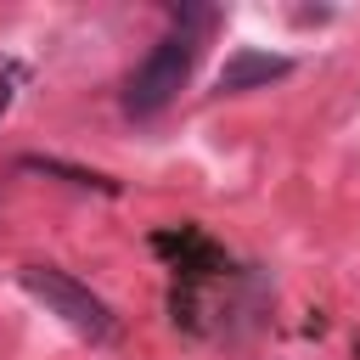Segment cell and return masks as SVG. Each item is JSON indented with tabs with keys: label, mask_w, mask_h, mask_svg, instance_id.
I'll list each match as a JSON object with an SVG mask.
<instances>
[{
	"label": "cell",
	"mask_w": 360,
	"mask_h": 360,
	"mask_svg": "<svg viewBox=\"0 0 360 360\" xmlns=\"http://www.w3.org/2000/svg\"><path fill=\"white\" fill-rule=\"evenodd\" d=\"M152 248L169 259V270H174L180 287H197V281H219V276H231L225 248H214V242H208L202 231H191V225H180V231H158Z\"/></svg>",
	"instance_id": "3"
},
{
	"label": "cell",
	"mask_w": 360,
	"mask_h": 360,
	"mask_svg": "<svg viewBox=\"0 0 360 360\" xmlns=\"http://www.w3.org/2000/svg\"><path fill=\"white\" fill-rule=\"evenodd\" d=\"M197 51H202V34L169 28V34L135 62V73H129V84H124V112H129V118H158V112L186 90V79H191V68H197Z\"/></svg>",
	"instance_id": "1"
},
{
	"label": "cell",
	"mask_w": 360,
	"mask_h": 360,
	"mask_svg": "<svg viewBox=\"0 0 360 360\" xmlns=\"http://www.w3.org/2000/svg\"><path fill=\"white\" fill-rule=\"evenodd\" d=\"M6 107H11V73H0V118H6Z\"/></svg>",
	"instance_id": "6"
},
{
	"label": "cell",
	"mask_w": 360,
	"mask_h": 360,
	"mask_svg": "<svg viewBox=\"0 0 360 360\" xmlns=\"http://www.w3.org/2000/svg\"><path fill=\"white\" fill-rule=\"evenodd\" d=\"M292 73V56H276V51H231L225 56V68H219V79H214V90L219 96H242V90H259V84H276V79H287Z\"/></svg>",
	"instance_id": "4"
},
{
	"label": "cell",
	"mask_w": 360,
	"mask_h": 360,
	"mask_svg": "<svg viewBox=\"0 0 360 360\" xmlns=\"http://www.w3.org/2000/svg\"><path fill=\"white\" fill-rule=\"evenodd\" d=\"M17 281H22V292H28V298H39L51 315H62L79 338H90V343H112V338H118L112 309H107L84 281H73L68 270H56V264H22V270H17Z\"/></svg>",
	"instance_id": "2"
},
{
	"label": "cell",
	"mask_w": 360,
	"mask_h": 360,
	"mask_svg": "<svg viewBox=\"0 0 360 360\" xmlns=\"http://www.w3.org/2000/svg\"><path fill=\"white\" fill-rule=\"evenodd\" d=\"M22 169L62 174V180H73V186H96V191H118V180H107V174H90V169H68V163H56V158H22Z\"/></svg>",
	"instance_id": "5"
}]
</instances>
